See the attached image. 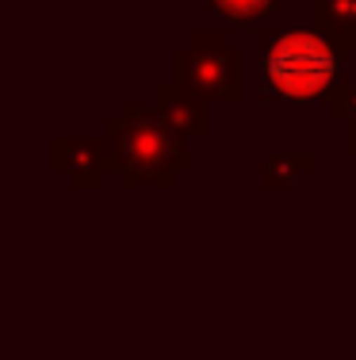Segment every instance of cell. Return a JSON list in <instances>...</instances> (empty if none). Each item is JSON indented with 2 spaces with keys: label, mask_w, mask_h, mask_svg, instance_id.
Instances as JSON below:
<instances>
[{
  "label": "cell",
  "mask_w": 356,
  "mask_h": 360,
  "mask_svg": "<svg viewBox=\"0 0 356 360\" xmlns=\"http://www.w3.org/2000/svg\"><path fill=\"white\" fill-rule=\"evenodd\" d=\"M341 73V46L318 31H287L265 42L257 62V81L265 100L276 104H310L334 89Z\"/></svg>",
  "instance_id": "obj_2"
},
{
  "label": "cell",
  "mask_w": 356,
  "mask_h": 360,
  "mask_svg": "<svg viewBox=\"0 0 356 360\" xmlns=\"http://www.w3.org/2000/svg\"><path fill=\"white\" fill-rule=\"evenodd\" d=\"M318 27L341 39V46H356V0H315Z\"/></svg>",
  "instance_id": "obj_6"
},
{
  "label": "cell",
  "mask_w": 356,
  "mask_h": 360,
  "mask_svg": "<svg viewBox=\"0 0 356 360\" xmlns=\"http://www.w3.org/2000/svg\"><path fill=\"white\" fill-rule=\"evenodd\" d=\"M104 150L112 173L123 176V184L169 188L188 169L184 134L157 108H142V104H126L123 115L107 123Z\"/></svg>",
  "instance_id": "obj_1"
},
{
  "label": "cell",
  "mask_w": 356,
  "mask_h": 360,
  "mask_svg": "<svg viewBox=\"0 0 356 360\" xmlns=\"http://www.w3.org/2000/svg\"><path fill=\"white\" fill-rule=\"evenodd\" d=\"M176 89L203 100H237L242 96V54L226 35H196L188 50L176 54Z\"/></svg>",
  "instance_id": "obj_3"
},
{
  "label": "cell",
  "mask_w": 356,
  "mask_h": 360,
  "mask_svg": "<svg viewBox=\"0 0 356 360\" xmlns=\"http://www.w3.org/2000/svg\"><path fill=\"white\" fill-rule=\"evenodd\" d=\"M349 146H352V153H356V115L349 119Z\"/></svg>",
  "instance_id": "obj_9"
},
{
  "label": "cell",
  "mask_w": 356,
  "mask_h": 360,
  "mask_svg": "<svg viewBox=\"0 0 356 360\" xmlns=\"http://www.w3.org/2000/svg\"><path fill=\"white\" fill-rule=\"evenodd\" d=\"M276 4L279 0H211V8L218 15H226L230 23H253L261 15H268Z\"/></svg>",
  "instance_id": "obj_8"
},
{
  "label": "cell",
  "mask_w": 356,
  "mask_h": 360,
  "mask_svg": "<svg viewBox=\"0 0 356 360\" xmlns=\"http://www.w3.org/2000/svg\"><path fill=\"white\" fill-rule=\"evenodd\" d=\"M315 169V161L310 158H299V153H276V158H268L265 165V184H284V188H295L303 176Z\"/></svg>",
  "instance_id": "obj_7"
},
{
  "label": "cell",
  "mask_w": 356,
  "mask_h": 360,
  "mask_svg": "<svg viewBox=\"0 0 356 360\" xmlns=\"http://www.w3.org/2000/svg\"><path fill=\"white\" fill-rule=\"evenodd\" d=\"M157 111L184 134V139H188V134H207V108H203V100L180 92L176 84H165V89H161Z\"/></svg>",
  "instance_id": "obj_5"
},
{
  "label": "cell",
  "mask_w": 356,
  "mask_h": 360,
  "mask_svg": "<svg viewBox=\"0 0 356 360\" xmlns=\"http://www.w3.org/2000/svg\"><path fill=\"white\" fill-rule=\"evenodd\" d=\"M54 169L70 176V184L77 188H96L104 184L107 165V150L104 142H88V139H58L54 142Z\"/></svg>",
  "instance_id": "obj_4"
}]
</instances>
